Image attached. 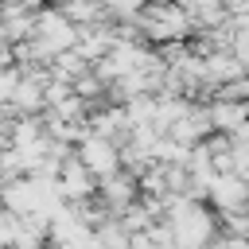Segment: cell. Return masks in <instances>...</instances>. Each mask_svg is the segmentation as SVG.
<instances>
[{
  "label": "cell",
  "mask_w": 249,
  "mask_h": 249,
  "mask_svg": "<svg viewBox=\"0 0 249 249\" xmlns=\"http://www.w3.org/2000/svg\"><path fill=\"white\" fill-rule=\"evenodd\" d=\"M74 152L82 156V163H86L97 179H105V175L121 171V144H113V140H105V136H97V132H89Z\"/></svg>",
  "instance_id": "1"
},
{
  "label": "cell",
  "mask_w": 249,
  "mask_h": 249,
  "mask_svg": "<svg viewBox=\"0 0 249 249\" xmlns=\"http://www.w3.org/2000/svg\"><path fill=\"white\" fill-rule=\"evenodd\" d=\"M179 8L191 16L195 31H214V27L230 23V4L226 0H179Z\"/></svg>",
  "instance_id": "2"
}]
</instances>
